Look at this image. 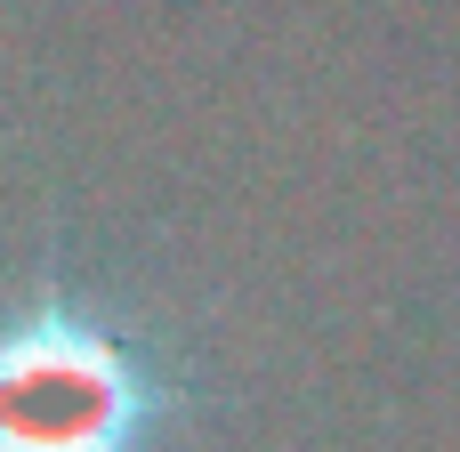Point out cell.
I'll list each match as a JSON object with an SVG mask.
<instances>
[{
    "mask_svg": "<svg viewBox=\"0 0 460 452\" xmlns=\"http://www.w3.org/2000/svg\"><path fill=\"white\" fill-rule=\"evenodd\" d=\"M162 380L97 315L32 307L0 323V452H146Z\"/></svg>",
    "mask_w": 460,
    "mask_h": 452,
    "instance_id": "cell-1",
    "label": "cell"
}]
</instances>
